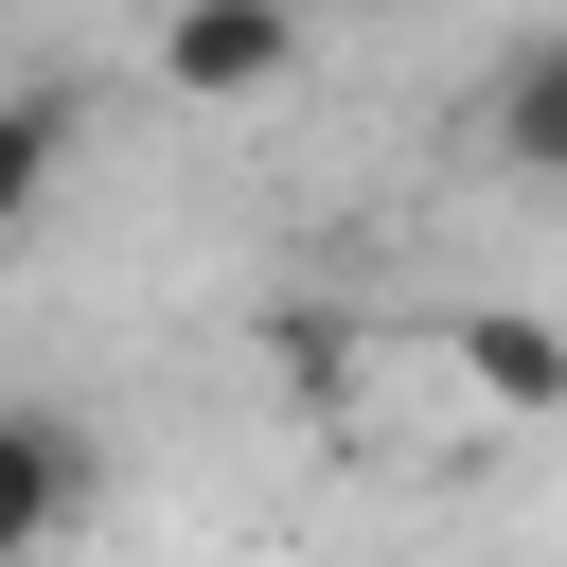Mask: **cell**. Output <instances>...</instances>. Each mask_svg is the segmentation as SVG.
Here are the masks:
<instances>
[{"mask_svg":"<svg viewBox=\"0 0 567 567\" xmlns=\"http://www.w3.org/2000/svg\"><path fill=\"white\" fill-rule=\"evenodd\" d=\"M159 89L177 106H284L301 89V0H159Z\"/></svg>","mask_w":567,"mask_h":567,"instance_id":"cell-1","label":"cell"},{"mask_svg":"<svg viewBox=\"0 0 567 567\" xmlns=\"http://www.w3.org/2000/svg\"><path fill=\"white\" fill-rule=\"evenodd\" d=\"M71 514H89V425L35 408V390H0V567H35Z\"/></svg>","mask_w":567,"mask_h":567,"instance_id":"cell-2","label":"cell"},{"mask_svg":"<svg viewBox=\"0 0 567 567\" xmlns=\"http://www.w3.org/2000/svg\"><path fill=\"white\" fill-rule=\"evenodd\" d=\"M443 354H461V390H478V408H514V425H549V408H567V337H549V319H514V301H461V319H443Z\"/></svg>","mask_w":567,"mask_h":567,"instance_id":"cell-3","label":"cell"},{"mask_svg":"<svg viewBox=\"0 0 567 567\" xmlns=\"http://www.w3.org/2000/svg\"><path fill=\"white\" fill-rule=\"evenodd\" d=\"M71 142H89V106H71V89H0V230H35V213H53Z\"/></svg>","mask_w":567,"mask_h":567,"instance_id":"cell-4","label":"cell"},{"mask_svg":"<svg viewBox=\"0 0 567 567\" xmlns=\"http://www.w3.org/2000/svg\"><path fill=\"white\" fill-rule=\"evenodd\" d=\"M514 177H567V35H532L514 71H496V124H478Z\"/></svg>","mask_w":567,"mask_h":567,"instance_id":"cell-5","label":"cell"},{"mask_svg":"<svg viewBox=\"0 0 567 567\" xmlns=\"http://www.w3.org/2000/svg\"><path fill=\"white\" fill-rule=\"evenodd\" d=\"M301 18H319V0H301Z\"/></svg>","mask_w":567,"mask_h":567,"instance_id":"cell-6","label":"cell"}]
</instances>
